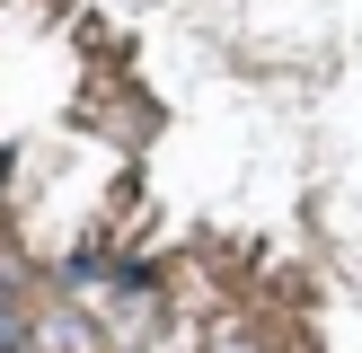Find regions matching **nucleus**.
Here are the masks:
<instances>
[{
    "mask_svg": "<svg viewBox=\"0 0 362 353\" xmlns=\"http://www.w3.org/2000/svg\"><path fill=\"white\" fill-rule=\"evenodd\" d=\"M35 345V335H27V318H18V309H0V353H27Z\"/></svg>",
    "mask_w": 362,
    "mask_h": 353,
    "instance_id": "nucleus-1",
    "label": "nucleus"
}]
</instances>
